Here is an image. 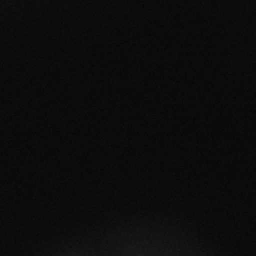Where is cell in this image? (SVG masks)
I'll use <instances>...</instances> for the list:
<instances>
[{
  "instance_id": "obj_2",
  "label": "cell",
  "mask_w": 256,
  "mask_h": 256,
  "mask_svg": "<svg viewBox=\"0 0 256 256\" xmlns=\"http://www.w3.org/2000/svg\"><path fill=\"white\" fill-rule=\"evenodd\" d=\"M53 256H99L96 237H74L64 240L47 252Z\"/></svg>"
},
{
  "instance_id": "obj_1",
  "label": "cell",
  "mask_w": 256,
  "mask_h": 256,
  "mask_svg": "<svg viewBox=\"0 0 256 256\" xmlns=\"http://www.w3.org/2000/svg\"><path fill=\"white\" fill-rule=\"evenodd\" d=\"M99 256H197L201 242L178 226L150 216L127 217L106 226L97 236Z\"/></svg>"
}]
</instances>
